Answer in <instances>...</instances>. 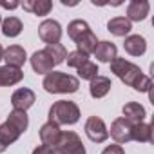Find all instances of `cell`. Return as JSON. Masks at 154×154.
I'll return each mask as SVG.
<instances>
[{
	"mask_svg": "<svg viewBox=\"0 0 154 154\" xmlns=\"http://www.w3.org/2000/svg\"><path fill=\"white\" fill-rule=\"evenodd\" d=\"M60 136H62V129H60V125H56V123H53V122H47V123H44V125L40 127V140H42V145L53 147V145L58 143Z\"/></svg>",
	"mask_w": 154,
	"mask_h": 154,
	"instance_id": "obj_12",
	"label": "cell"
},
{
	"mask_svg": "<svg viewBox=\"0 0 154 154\" xmlns=\"http://www.w3.org/2000/svg\"><path fill=\"white\" fill-rule=\"evenodd\" d=\"M150 11V4L147 0H132V2L127 6V20L129 22H141L147 18Z\"/></svg>",
	"mask_w": 154,
	"mask_h": 154,
	"instance_id": "obj_10",
	"label": "cell"
},
{
	"mask_svg": "<svg viewBox=\"0 0 154 154\" xmlns=\"http://www.w3.org/2000/svg\"><path fill=\"white\" fill-rule=\"evenodd\" d=\"M2 60L6 62V65L20 69L26 63L27 54H26V49L22 45H9L8 49H4V58Z\"/></svg>",
	"mask_w": 154,
	"mask_h": 154,
	"instance_id": "obj_11",
	"label": "cell"
},
{
	"mask_svg": "<svg viewBox=\"0 0 154 154\" xmlns=\"http://www.w3.org/2000/svg\"><path fill=\"white\" fill-rule=\"evenodd\" d=\"M111 72H114L125 85L132 87L134 91L150 93L152 80L141 72V69H140L136 63H132V62H129V60H125V58L116 56V58L111 62Z\"/></svg>",
	"mask_w": 154,
	"mask_h": 154,
	"instance_id": "obj_1",
	"label": "cell"
},
{
	"mask_svg": "<svg viewBox=\"0 0 154 154\" xmlns=\"http://www.w3.org/2000/svg\"><path fill=\"white\" fill-rule=\"evenodd\" d=\"M20 138V132L8 122H4L0 125V154H2L11 143H15Z\"/></svg>",
	"mask_w": 154,
	"mask_h": 154,
	"instance_id": "obj_18",
	"label": "cell"
},
{
	"mask_svg": "<svg viewBox=\"0 0 154 154\" xmlns=\"http://www.w3.org/2000/svg\"><path fill=\"white\" fill-rule=\"evenodd\" d=\"M93 54L96 56V60H98V62L111 63V62L118 56V47H116L112 42L103 40V42H98V45H96V49H94V53H93Z\"/></svg>",
	"mask_w": 154,
	"mask_h": 154,
	"instance_id": "obj_13",
	"label": "cell"
},
{
	"mask_svg": "<svg viewBox=\"0 0 154 154\" xmlns=\"http://www.w3.org/2000/svg\"><path fill=\"white\" fill-rule=\"evenodd\" d=\"M4 58V47H2V44H0V60Z\"/></svg>",
	"mask_w": 154,
	"mask_h": 154,
	"instance_id": "obj_32",
	"label": "cell"
},
{
	"mask_svg": "<svg viewBox=\"0 0 154 154\" xmlns=\"http://www.w3.org/2000/svg\"><path fill=\"white\" fill-rule=\"evenodd\" d=\"M132 29V24L125 17H114L107 22V31L114 36H129Z\"/></svg>",
	"mask_w": 154,
	"mask_h": 154,
	"instance_id": "obj_19",
	"label": "cell"
},
{
	"mask_svg": "<svg viewBox=\"0 0 154 154\" xmlns=\"http://www.w3.org/2000/svg\"><path fill=\"white\" fill-rule=\"evenodd\" d=\"M18 2H6V0H0V8H6V9H15L18 8Z\"/></svg>",
	"mask_w": 154,
	"mask_h": 154,
	"instance_id": "obj_31",
	"label": "cell"
},
{
	"mask_svg": "<svg viewBox=\"0 0 154 154\" xmlns=\"http://www.w3.org/2000/svg\"><path fill=\"white\" fill-rule=\"evenodd\" d=\"M31 67L36 74H49L54 67V62L51 60V56L40 49V51H35L33 56H31Z\"/></svg>",
	"mask_w": 154,
	"mask_h": 154,
	"instance_id": "obj_9",
	"label": "cell"
},
{
	"mask_svg": "<svg viewBox=\"0 0 154 154\" xmlns=\"http://www.w3.org/2000/svg\"><path fill=\"white\" fill-rule=\"evenodd\" d=\"M0 26H2V17H0Z\"/></svg>",
	"mask_w": 154,
	"mask_h": 154,
	"instance_id": "obj_33",
	"label": "cell"
},
{
	"mask_svg": "<svg viewBox=\"0 0 154 154\" xmlns=\"http://www.w3.org/2000/svg\"><path fill=\"white\" fill-rule=\"evenodd\" d=\"M123 49H125L131 56H141V54H145V51H147V42H145V38L140 36V35H129V36H125Z\"/></svg>",
	"mask_w": 154,
	"mask_h": 154,
	"instance_id": "obj_16",
	"label": "cell"
},
{
	"mask_svg": "<svg viewBox=\"0 0 154 154\" xmlns=\"http://www.w3.org/2000/svg\"><path fill=\"white\" fill-rule=\"evenodd\" d=\"M42 87L51 94H71L78 91L80 80L76 76L62 72V71H51L49 74H45Z\"/></svg>",
	"mask_w": 154,
	"mask_h": 154,
	"instance_id": "obj_2",
	"label": "cell"
},
{
	"mask_svg": "<svg viewBox=\"0 0 154 154\" xmlns=\"http://www.w3.org/2000/svg\"><path fill=\"white\" fill-rule=\"evenodd\" d=\"M109 134L112 136V140H114L118 145L129 143V141H132V123L127 122L123 116H120V118H116V120L111 123Z\"/></svg>",
	"mask_w": 154,
	"mask_h": 154,
	"instance_id": "obj_6",
	"label": "cell"
},
{
	"mask_svg": "<svg viewBox=\"0 0 154 154\" xmlns=\"http://www.w3.org/2000/svg\"><path fill=\"white\" fill-rule=\"evenodd\" d=\"M24 78V71L17 67L4 65L0 67V87H8V85H17Z\"/></svg>",
	"mask_w": 154,
	"mask_h": 154,
	"instance_id": "obj_14",
	"label": "cell"
},
{
	"mask_svg": "<svg viewBox=\"0 0 154 154\" xmlns=\"http://www.w3.org/2000/svg\"><path fill=\"white\" fill-rule=\"evenodd\" d=\"M67 65L69 67H72V69H78L80 65H84L87 60H89V56L87 54H84V53H80V51H72V53H69L67 54Z\"/></svg>",
	"mask_w": 154,
	"mask_h": 154,
	"instance_id": "obj_28",
	"label": "cell"
},
{
	"mask_svg": "<svg viewBox=\"0 0 154 154\" xmlns=\"http://www.w3.org/2000/svg\"><path fill=\"white\" fill-rule=\"evenodd\" d=\"M33 154H56V152H54V149L49 147V145H38V147L33 150Z\"/></svg>",
	"mask_w": 154,
	"mask_h": 154,
	"instance_id": "obj_30",
	"label": "cell"
},
{
	"mask_svg": "<svg viewBox=\"0 0 154 154\" xmlns=\"http://www.w3.org/2000/svg\"><path fill=\"white\" fill-rule=\"evenodd\" d=\"M111 87H112V84H111V78H107V76H102V74H98L96 78H93L91 80V85H89V93H91V96L93 98H103V96H107L109 94V91H111Z\"/></svg>",
	"mask_w": 154,
	"mask_h": 154,
	"instance_id": "obj_15",
	"label": "cell"
},
{
	"mask_svg": "<svg viewBox=\"0 0 154 154\" xmlns=\"http://www.w3.org/2000/svg\"><path fill=\"white\" fill-rule=\"evenodd\" d=\"M132 140L140 143H150L152 141V125L150 123H136L132 125Z\"/></svg>",
	"mask_w": 154,
	"mask_h": 154,
	"instance_id": "obj_24",
	"label": "cell"
},
{
	"mask_svg": "<svg viewBox=\"0 0 154 154\" xmlns=\"http://www.w3.org/2000/svg\"><path fill=\"white\" fill-rule=\"evenodd\" d=\"M56 154H85L82 138L72 131H62V136L56 145H53Z\"/></svg>",
	"mask_w": 154,
	"mask_h": 154,
	"instance_id": "obj_4",
	"label": "cell"
},
{
	"mask_svg": "<svg viewBox=\"0 0 154 154\" xmlns=\"http://www.w3.org/2000/svg\"><path fill=\"white\" fill-rule=\"evenodd\" d=\"M80 120V107L71 100H58L49 109V122L56 125H74Z\"/></svg>",
	"mask_w": 154,
	"mask_h": 154,
	"instance_id": "obj_3",
	"label": "cell"
},
{
	"mask_svg": "<svg viewBox=\"0 0 154 154\" xmlns=\"http://www.w3.org/2000/svg\"><path fill=\"white\" fill-rule=\"evenodd\" d=\"M84 129H85L87 138H89L91 141H94V143H103V141L109 138L107 125H105V122H103L100 116H89Z\"/></svg>",
	"mask_w": 154,
	"mask_h": 154,
	"instance_id": "obj_5",
	"label": "cell"
},
{
	"mask_svg": "<svg viewBox=\"0 0 154 154\" xmlns=\"http://www.w3.org/2000/svg\"><path fill=\"white\" fill-rule=\"evenodd\" d=\"M122 111H123V118H125L127 122H131L132 125L141 123V122L145 120V116H147L145 107L140 105V103H136V102H129V103H125Z\"/></svg>",
	"mask_w": 154,
	"mask_h": 154,
	"instance_id": "obj_17",
	"label": "cell"
},
{
	"mask_svg": "<svg viewBox=\"0 0 154 154\" xmlns=\"http://www.w3.org/2000/svg\"><path fill=\"white\" fill-rule=\"evenodd\" d=\"M96 45H98V38H96V35L93 33V31H89V33H85L78 42H76V51H80V53H84V54H91V53H94V49H96Z\"/></svg>",
	"mask_w": 154,
	"mask_h": 154,
	"instance_id": "obj_25",
	"label": "cell"
},
{
	"mask_svg": "<svg viewBox=\"0 0 154 154\" xmlns=\"http://www.w3.org/2000/svg\"><path fill=\"white\" fill-rule=\"evenodd\" d=\"M91 31V27H89V24L85 22V20H72V22H69V26H67V36L72 40V42H78L85 33H89Z\"/></svg>",
	"mask_w": 154,
	"mask_h": 154,
	"instance_id": "obj_22",
	"label": "cell"
},
{
	"mask_svg": "<svg viewBox=\"0 0 154 154\" xmlns=\"http://www.w3.org/2000/svg\"><path fill=\"white\" fill-rule=\"evenodd\" d=\"M22 8L24 11H29L36 17H45L53 9V2L51 0H27V2L22 4Z\"/></svg>",
	"mask_w": 154,
	"mask_h": 154,
	"instance_id": "obj_20",
	"label": "cell"
},
{
	"mask_svg": "<svg viewBox=\"0 0 154 154\" xmlns=\"http://www.w3.org/2000/svg\"><path fill=\"white\" fill-rule=\"evenodd\" d=\"M102 154H125V150H123L122 145L114 143V145H107V147L102 150Z\"/></svg>",
	"mask_w": 154,
	"mask_h": 154,
	"instance_id": "obj_29",
	"label": "cell"
},
{
	"mask_svg": "<svg viewBox=\"0 0 154 154\" xmlns=\"http://www.w3.org/2000/svg\"><path fill=\"white\" fill-rule=\"evenodd\" d=\"M35 102H36V96L27 87H20L11 94V105L15 111H27L29 107H33Z\"/></svg>",
	"mask_w": 154,
	"mask_h": 154,
	"instance_id": "obj_8",
	"label": "cell"
},
{
	"mask_svg": "<svg viewBox=\"0 0 154 154\" xmlns=\"http://www.w3.org/2000/svg\"><path fill=\"white\" fill-rule=\"evenodd\" d=\"M8 123H11L20 134H24L26 131H27V127H29V118H27V112L26 111H11L9 112V116H8V120H6Z\"/></svg>",
	"mask_w": 154,
	"mask_h": 154,
	"instance_id": "obj_23",
	"label": "cell"
},
{
	"mask_svg": "<svg viewBox=\"0 0 154 154\" xmlns=\"http://www.w3.org/2000/svg\"><path fill=\"white\" fill-rule=\"evenodd\" d=\"M38 35H40V38H42L47 45H51V44H60V38H62V26H60L56 20L47 18V20H44V22L40 24Z\"/></svg>",
	"mask_w": 154,
	"mask_h": 154,
	"instance_id": "obj_7",
	"label": "cell"
},
{
	"mask_svg": "<svg viewBox=\"0 0 154 154\" xmlns=\"http://www.w3.org/2000/svg\"><path fill=\"white\" fill-rule=\"evenodd\" d=\"M98 65L94 63V62H91V60H87L84 65H80L78 67V80L82 78V80H93V78H96L98 76Z\"/></svg>",
	"mask_w": 154,
	"mask_h": 154,
	"instance_id": "obj_27",
	"label": "cell"
},
{
	"mask_svg": "<svg viewBox=\"0 0 154 154\" xmlns=\"http://www.w3.org/2000/svg\"><path fill=\"white\" fill-rule=\"evenodd\" d=\"M0 29H2L4 36L15 38V36H18V35L22 33L24 24H22V20H20L18 17H8L6 20H2V26H0Z\"/></svg>",
	"mask_w": 154,
	"mask_h": 154,
	"instance_id": "obj_21",
	"label": "cell"
},
{
	"mask_svg": "<svg viewBox=\"0 0 154 154\" xmlns=\"http://www.w3.org/2000/svg\"><path fill=\"white\" fill-rule=\"evenodd\" d=\"M44 51L51 56V60L54 62V65L63 63V62H65V58H67V49H65L62 44H51V45H45V49H44Z\"/></svg>",
	"mask_w": 154,
	"mask_h": 154,
	"instance_id": "obj_26",
	"label": "cell"
}]
</instances>
